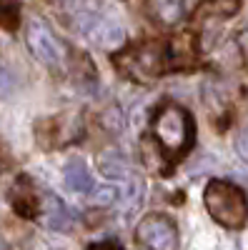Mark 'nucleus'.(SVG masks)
Segmentation results:
<instances>
[{
	"instance_id": "nucleus-20",
	"label": "nucleus",
	"mask_w": 248,
	"mask_h": 250,
	"mask_svg": "<svg viewBox=\"0 0 248 250\" xmlns=\"http://www.w3.org/2000/svg\"><path fill=\"white\" fill-rule=\"evenodd\" d=\"M58 3H75V0H58Z\"/></svg>"
},
{
	"instance_id": "nucleus-19",
	"label": "nucleus",
	"mask_w": 248,
	"mask_h": 250,
	"mask_svg": "<svg viewBox=\"0 0 248 250\" xmlns=\"http://www.w3.org/2000/svg\"><path fill=\"white\" fill-rule=\"evenodd\" d=\"M90 250H123V248L115 245V243H98V245H93Z\"/></svg>"
},
{
	"instance_id": "nucleus-11",
	"label": "nucleus",
	"mask_w": 248,
	"mask_h": 250,
	"mask_svg": "<svg viewBox=\"0 0 248 250\" xmlns=\"http://www.w3.org/2000/svg\"><path fill=\"white\" fill-rule=\"evenodd\" d=\"M98 168H100L103 175L111 178V180H128L133 175L126 155H123L120 150H106L98 158Z\"/></svg>"
},
{
	"instance_id": "nucleus-10",
	"label": "nucleus",
	"mask_w": 248,
	"mask_h": 250,
	"mask_svg": "<svg viewBox=\"0 0 248 250\" xmlns=\"http://www.w3.org/2000/svg\"><path fill=\"white\" fill-rule=\"evenodd\" d=\"M168 58H171V65L173 68H188L196 62V40L193 35L183 33L176 35L168 45Z\"/></svg>"
},
{
	"instance_id": "nucleus-2",
	"label": "nucleus",
	"mask_w": 248,
	"mask_h": 250,
	"mask_svg": "<svg viewBox=\"0 0 248 250\" xmlns=\"http://www.w3.org/2000/svg\"><path fill=\"white\" fill-rule=\"evenodd\" d=\"M203 203H205V210L211 213V218L216 223H221L223 228L238 230V228H243L246 220H248L246 193L228 180H211L205 185Z\"/></svg>"
},
{
	"instance_id": "nucleus-4",
	"label": "nucleus",
	"mask_w": 248,
	"mask_h": 250,
	"mask_svg": "<svg viewBox=\"0 0 248 250\" xmlns=\"http://www.w3.org/2000/svg\"><path fill=\"white\" fill-rule=\"evenodd\" d=\"M25 43L30 48V53L40 60L45 62L50 68H58L66 62V48L63 43L55 38V33L43 23V20L33 18L30 23L25 25Z\"/></svg>"
},
{
	"instance_id": "nucleus-18",
	"label": "nucleus",
	"mask_w": 248,
	"mask_h": 250,
	"mask_svg": "<svg viewBox=\"0 0 248 250\" xmlns=\"http://www.w3.org/2000/svg\"><path fill=\"white\" fill-rule=\"evenodd\" d=\"M10 90H13V78H10V73L3 65H0V98L8 95Z\"/></svg>"
},
{
	"instance_id": "nucleus-8",
	"label": "nucleus",
	"mask_w": 248,
	"mask_h": 250,
	"mask_svg": "<svg viewBox=\"0 0 248 250\" xmlns=\"http://www.w3.org/2000/svg\"><path fill=\"white\" fill-rule=\"evenodd\" d=\"M241 8V0H203L196 10V23H213L236 15Z\"/></svg>"
},
{
	"instance_id": "nucleus-13",
	"label": "nucleus",
	"mask_w": 248,
	"mask_h": 250,
	"mask_svg": "<svg viewBox=\"0 0 248 250\" xmlns=\"http://www.w3.org/2000/svg\"><path fill=\"white\" fill-rule=\"evenodd\" d=\"M151 15L163 25H173L183 15V0H148Z\"/></svg>"
},
{
	"instance_id": "nucleus-17",
	"label": "nucleus",
	"mask_w": 248,
	"mask_h": 250,
	"mask_svg": "<svg viewBox=\"0 0 248 250\" xmlns=\"http://www.w3.org/2000/svg\"><path fill=\"white\" fill-rule=\"evenodd\" d=\"M236 153L248 163V130H241V133L236 135Z\"/></svg>"
},
{
	"instance_id": "nucleus-21",
	"label": "nucleus",
	"mask_w": 248,
	"mask_h": 250,
	"mask_svg": "<svg viewBox=\"0 0 248 250\" xmlns=\"http://www.w3.org/2000/svg\"><path fill=\"white\" fill-rule=\"evenodd\" d=\"M0 175H3V160H0Z\"/></svg>"
},
{
	"instance_id": "nucleus-12",
	"label": "nucleus",
	"mask_w": 248,
	"mask_h": 250,
	"mask_svg": "<svg viewBox=\"0 0 248 250\" xmlns=\"http://www.w3.org/2000/svg\"><path fill=\"white\" fill-rule=\"evenodd\" d=\"M63 178H66V185L70 188L73 193H80V195H88L93 190V178L86 168V163L83 160H70L63 170Z\"/></svg>"
},
{
	"instance_id": "nucleus-7",
	"label": "nucleus",
	"mask_w": 248,
	"mask_h": 250,
	"mask_svg": "<svg viewBox=\"0 0 248 250\" xmlns=\"http://www.w3.org/2000/svg\"><path fill=\"white\" fill-rule=\"evenodd\" d=\"M88 35L95 40L100 48H108V50H115V48H120L123 43H126V30H123V25H118L115 20L103 18V15L93 23Z\"/></svg>"
},
{
	"instance_id": "nucleus-3",
	"label": "nucleus",
	"mask_w": 248,
	"mask_h": 250,
	"mask_svg": "<svg viewBox=\"0 0 248 250\" xmlns=\"http://www.w3.org/2000/svg\"><path fill=\"white\" fill-rule=\"evenodd\" d=\"M165 48L160 43H140L115 58V65L138 83H151L165 70Z\"/></svg>"
},
{
	"instance_id": "nucleus-9",
	"label": "nucleus",
	"mask_w": 248,
	"mask_h": 250,
	"mask_svg": "<svg viewBox=\"0 0 248 250\" xmlns=\"http://www.w3.org/2000/svg\"><path fill=\"white\" fill-rule=\"evenodd\" d=\"M10 200H13L15 210H18L20 215H28V218H30V215H35V213L40 210V198H38V193L33 190L30 180H25V178H20V180L13 185Z\"/></svg>"
},
{
	"instance_id": "nucleus-6",
	"label": "nucleus",
	"mask_w": 248,
	"mask_h": 250,
	"mask_svg": "<svg viewBox=\"0 0 248 250\" xmlns=\"http://www.w3.org/2000/svg\"><path fill=\"white\" fill-rule=\"evenodd\" d=\"M40 220H43V225L50 228V230L63 233L73 225V213L68 210V205L58 195L43 193V198H40Z\"/></svg>"
},
{
	"instance_id": "nucleus-1",
	"label": "nucleus",
	"mask_w": 248,
	"mask_h": 250,
	"mask_svg": "<svg viewBox=\"0 0 248 250\" xmlns=\"http://www.w3.org/2000/svg\"><path fill=\"white\" fill-rule=\"evenodd\" d=\"M151 133L156 138V143L168 153V155H183L185 150L193 145V118L183 105L176 103H165V105L156 113Z\"/></svg>"
},
{
	"instance_id": "nucleus-15",
	"label": "nucleus",
	"mask_w": 248,
	"mask_h": 250,
	"mask_svg": "<svg viewBox=\"0 0 248 250\" xmlns=\"http://www.w3.org/2000/svg\"><path fill=\"white\" fill-rule=\"evenodd\" d=\"M88 198L98 208H108V205H113L120 198V193H118V188H113V185H98V188L93 185V190L88 193Z\"/></svg>"
},
{
	"instance_id": "nucleus-5",
	"label": "nucleus",
	"mask_w": 248,
	"mask_h": 250,
	"mask_svg": "<svg viewBox=\"0 0 248 250\" xmlns=\"http://www.w3.org/2000/svg\"><path fill=\"white\" fill-rule=\"evenodd\" d=\"M138 243L146 250H178V230L171 218L151 213L138 223Z\"/></svg>"
},
{
	"instance_id": "nucleus-14",
	"label": "nucleus",
	"mask_w": 248,
	"mask_h": 250,
	"mask_svg": "<svg viewBox=\"0 0 248 250\" xmlns=\"http://www.w3.org/2000/svg\"><path fill=\"white\" fill-rule=\"evenodd\" d=\"M120 203H123V210H126V215H133L140 203H143V183L131 175L128 180H123V193H120Z\"/></svg>"
},
{
	"instance_id": "nucleus-16",
	"label": "nucleus",
	"mask_w": 248,
	"mask_h": 250,
	"mask_svg": "<svg viewBox=\"0 0 248 250\" xmlns=\"http://www.w3.org/2000/svg\"><path fill=\"white\" fill-rule=\"evenodd\" d=\"M100 123H103V125H106V128H108V130H113V133H118V130L123 128V115H120V113H118L115 108H111L108 113H103V115H100Z\"/></svg>"
}]
</instances>
